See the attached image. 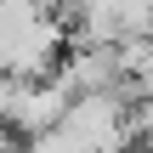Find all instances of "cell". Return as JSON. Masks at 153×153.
<instances>
[{
	"label": "cell",
	"mask_w": 153,
	"mask_h": 153,
	"mask_svg": "<svg viewBox=\"0 0 153 153\" xmlns=\"http://www.w3.org/2000/svg\"><path fill=\"white\" fill-rule=\"evenodd\" d=\"M136 131V85L119 91H79L68 97L62 119L28 136V153H131Z\"/></svg>",
	"instance_id": "obj_1"
},
{
	"label": "cell",
	"mask_w": 153,
	"mask_h": 153,
	"mask_svg": "<svg viewBox=\"0 0 153 153\" xmlns=\"http://www.w3.org/2000/svg\"><path fill=\"white\" fill-rule=\"evenodd\" d=\"M68 51V28L51 17L45 0H0V74L45 79Z\"/></svg>",
	"instance_id": "obj_2"
},
{
	"label": "cell",
	"mask_w": 153,
	"mask_h": 153,
	"mask_svg": "<svg viewBox=\"0 0 153 153\" xmlns=\"http://www.w3.org/2000/svg\"><path fill=\"white\" fill-rule=\"evenodd\" d=\"M57 79L79 97V91H119L131 85L125 79V62H119V45H97V40H74L57 62Z\"/></svg>",
	"instance_id": "obj_3"
},
{
	"label": "cell",
	"mask_w": 153,
	"mask_h": 153,
	"mask_svg": "<svg viewBox=\"0 0 153 153\" xmlns=\"http://www.w3.org/2000/svg\"><path fill=\"white\" fill-rule=\"evenodd\" d=\"M68 97H74V91H68L57 74H45V79H17V97H11L6 125H11L17 136H40L45 125H57V119H62Z\"/></svg>",
	"instance_id": "obj_4"
},
{
	"label": "cell",
	"mask_w": 153,
	"mask_h": 153,
	"mask_svg": "<svg viewBox=\"0 0 153 153\" xmlns=\"http://www.w3.org/2000/svg\"><path fill=\"white\" fill-rule=\"evenodd\" d=\"M11 97H17V79L0 74V125H6V114H11Z\"/></svg>",
	"instance_id": "obj_5"
},
{
	"label": "cell",
	"mask_w": 153,
	"mask_h": 153,
	"mask_svg": "<svg viewBox=\"0 0 153 153\" xmlns=\"http://www.w3.org/2000/svg\"><path fill=\"white\" fill-rule=\"evenodd\" d=\"M0 153H17V142H11V125H0Z\"/></svg>",
	"instance_id": "obj_6"
}]
</instances>
